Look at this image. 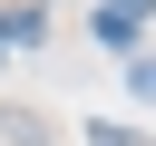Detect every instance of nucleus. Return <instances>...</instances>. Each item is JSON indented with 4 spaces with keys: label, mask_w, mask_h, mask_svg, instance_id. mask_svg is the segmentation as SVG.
Returning a JSON list of instances; mask_svg holds the SVG:
<instances>
[{
    "label": "nucleus",
    "mask_w": 156,
    "mask_h": 146,
    "mask_svg": "<svg viewBox=\"0 0 156 146\" xmlns=\"http://www.w3.org/2000/svg\"><path fill=\"white\" fill-rule=\"evenodd\" d=\"M20 39H39V10H20V19H0V58H10Z\"/></svg>",
    "instance_id": "nucleus-1"
},
{
    "label": "nucleus",
    "mask_w": 156,
    "mask_h": 146,
    "mask_svg": "<svg viewBox=\"0 0 156 146\" xmlns=\"http://www.w3.org/2000/svg\"><path fill=\"white\" fill-rule=\"evenodd\" d=\"M127 88H136V97L156 107V58H136V68H127Z\"/></svg>",
    "instance_id": "nucleus-2"
},
{
    "label": "nucleus",
    "mask_w": 156,
    "mask_h": 146,
    "mask_svg": "<svg viewBox=\"0 0 156 146\" xmlns=\"http://www.w3.org/2000/svg\"><path fill=\"white\" fill-rule=\"evenodd\" d=\"M88 146H146L136 127H88Z\"/></svg>",
    "instance_id": "nucleus-3"
}]
</instances>
